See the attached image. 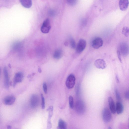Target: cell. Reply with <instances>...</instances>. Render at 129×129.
Wrapping results in <instances>:
<instances>
[{
    "label": "cell",
    "instance_id": "obj_4",
    "mask_svg": "<svg viewBox=\"0 0 129 129\" xmlns=\"http://www.w3.org/2000/svg\"><path fill=\"white\" fill-rule=\"evenodd\" d=\"M51 28L50 20L48 19H47L43 22L41 28V31L43 33H47L49 31Z\"/></svg>",
    "mask_w": 129,
    "mask_h": 129
},
{
    "label": "cell",
    "instance_id": "obj_14",
    "mask_svg": "<svg viewBox=\"0 0 129 129\" xmlns=\"http://www.w3.org/2000/svg\"><path fill=\"white\" fill-rule=\"evenodd\" d=\"M123 105L120 102H117L116 105V111L117 113L118 114L122 113L123 111Z\"/></svg>",
    "mask_w": 129,
    "mask_h": 129
},
{
    "label": "cell",
    "instance_id": "obj_2",
    "mask_svg": "<svg viewBox=\"0 0 129 129\" xmlns=\"http://www.w3.org/2000/svg\"><path fill=\"white\" fill-rule=\"evenodd\" d=\"M102 116L103 119L105 122L107 123L111 121L112 115L110 111L108 108H105L103 109Z\"/></svg>",
    "mask_w": 129,
    "mask_h": 129
},
{
    "label": "cell",
    "instance_id": "obj_20",
    "mask_svg": "<svg viewBox=\"0 0 129 129\" xmlns=\"http://www.w3.org/2000/svg\"><path fill=\"white\" fill-rule=\"evenodd\" d=\"M122 33L124 36L127 37L129 35V31L128 27H123L122 30Z\"/></svg>",
    "mask_w": 129,
    "mask_h": 129
},
{
    "label": "cell",
    "instance_id": "obj_27",
    "mask_svg": "<svg viewBox=\"0 0 129 129\" xmlns=\"http://www.w3.org/2000/svg\"><path fill=\"white\" fill-rule=\"evenodd\" d=\"M117 54L118 58L120 61L121 63L122 62V59L121 57V55L120 51L118 50L117 51Z\"/></svg>",
    "mask_w": 129,
    "mask_h": 129
},
{
    "label": "cell",
    "instance_id": "obj_12",
    "mask_svg": "<svg viewBox=\"0 0 129 129\" xmlns=\"http://www.w3.org/2000/svg\"><path fill=\"white\" fill-rule=\"evenodd\" d=\"M128 0H120L119 5L120 10L122 11L126 10L128 7Z\"/></svg>",
    "mask_w": 129,
    "mask_h": 129
},
{
    "label": "cell",
    "instance_id": "obj_3",
    "mask_svg": "<svg viewBox=\"0 0 129 129\" xmlns=\"http://www.w3.org/2000/svg\"><path fill=\"white\" fill-rule=\"evenodd\" d=\"M76 79L75 76L72 74H70L67 77L66 82V85L69 89L72 88L75 84Z\"/></svg>",
    "mask_w": 129,
    "mask_h": 129
},
{
    "label": "cell",
    "instance_id": "obj_23",
    "mask_svg": "<svg viewBox=\"0 0 129 129\" xmlns=\"http://www.w3.org/2000/svg\"><path fill=\"white\" fill-rule=\"evenodd\" d=\"M70 43L71 47L73 48L76 47V43L74 40L72 38H71L70 39Z\"/></svg>",
    "mask_w": 129,
    "mask_h": 129
},
{
    "label": "cell",
    "instance_id": "obj_30",
    "mask_svg": "<svg viewBox=\"0 0 129 129\" xmlns=\"http://www.w3.org/2000/svg\"><path fill=\"white\" fill-rule=\"evenodd\" d=\"M116 80L117 82L118 83L119 82V81L118 78V77L117 76H116Z\"/></svg>",
    "mask_w": 129,
    "mask_h": 129
},
{
    "label": "cell",
    "instance_id": "obj_22",
    "mask_svg": "<svg viewBox=\"0 0 129 129\" xmlns=\"http://www.w3.org/2000/svg\"><path fill=\"white\" fill-rule=\"evenodd\" d=\"M48 110L49 111V115L48 119L51 120L53 113V107L52 106H51L49 107L48 109Z\"/></svg>",
    "mask_w": 129,
    "mask_h": 129
},
{
    "label": "cell",
    "instance_id": "obj_9",
    "mask_svg": "<svg viewBox=\"0 0 129 129\" xmlns=\"http://www.w3.org/2000/svg\"><path fill=\"white\" fill-rule=\"evenodd\" d=\"M94 64L95 66L99 69H104L107 66L106 62L102 59H99L96 60L94 61Z\"/></svg>",
    "mask_w": 129,
    "mask_h": 129
},
{
    "label": "cell",
    "instance_id": "obj_7",
    "mask_svg": "<svg viewBox=\"0 0 129 129\" xmlns=\"http://www.w3.org/2000/svg\"><path fill=\"white\" fill-rule=\"evenodd\" d=\"M39 102V99L38 96L36 94H33L30 99V106L33 108H35L38 106Z\"/></svg>",
    "mask_w": 129,
    "mask_h": 129
},
{
    "label": "cell",
    "instance_id": "obj_1",
    "mask_svg": "<svg viewBox=\"0 0 129 129\" xmlns=\"http://www.w3.org/2000/svg\"><path fill=\"white\" fill-rule=\"evenodd\" d=\"M86 107L85 104L82 100H79L75 104V110L76 112L78 114L82 115L85 113Z\"/></svg>",
    "mask_w": 129,
    "mask_h": 129
},
{
    "label": "cell",
    "instance_id": "obj_33",
    "mask_svg": "<svg viewBox=\"0 0 129 129\" xmlns=\"http://www.w3.org/2000/svg\"><path fill=\"white\" fill-rule=\"evenodd\" d=\"M1 69L0 67V77L1 76Z\"/></svg>",
    "mask_w": 129,
    "mask_h": 129
},
{
    "label": "cell",
    "instance_id": "obj_26",
    "mask_svg": "<svg viewBox=\"0 0 129 129\" xmlns=\"http://www.w3.org/2000/svg\"><path fill=\"white\" fill-rule=\"evenodd\" d=\"M115 92L117 99L119 101H120L121 99V96L119 92L117 89L115 90Z\"/></svg>",
    "mask_w": 129,
    "mask_h": 129
},
{
    "label": "cell",
    "instance_id": "obj_16",
    "mask_svg": "<svg viewBox=\"0 0 129 129\" xmlns=\"http://www.w3.org/2000/svg\"><path fill=\"white\" fill-rule=\"evenodd\" d=\"M62 54V51L61 50L57 49L56 50L54 53L53 57L55 59H59L61 57Z\"/></svg>",
    "mask_w": 129,
    "mask_h": 129
},
{
    "label": "cell",
    "instance_id": "obj_21",
    "mask_svg": "<svg viewBox=\"0 0 129 129\" xmlns=\"http://www.w3.org/2000/svg\"><path fill=\"white\" fill-rule=\"evenodd\" d=\"M69 100L70 107L71 109H73L74 107V102L73 97L72 96H70L69 97Z\"/></svg>",
    "mask_w": 129,
    "mask_h": 129
},
{
    "label": "cell",
    "instance_id": "obj_24",
    "mask_svg": "<svg viewBox=\"0 0 129 129\" xmlns=\"http://www.w3.org/2000/svg\"><path fill=\"white\" fill-rule=\"evenodd\" d=\"M67 3L71 6L75 5L77 3L78 0H67Z\"/></svg>",
    "mask_w": 129,
    "mask_h": 129
},
{
    "label": "cell",
    "instance_id": "obj_17",
    "mask_svg": "<svg viewBox=\"0 0 129 129\" xmlns=\"http://www.w3.org/2000/svg\"><path fill=\"white\" fill-rule=\"evenodd\" d=\"M21 43L20 42H14L12 45V49L15 51L19 50L21 47Z\"/></svg>",
    "mask_w": 129,
    "mask_h": 129
},
{
    "label": "cell",
    "instance_id": "obj_18",
    "mask_svg": "<svg viewBox=\"0 0 129 129\" xmlns=\"http://www.w3.org/2000/svg\"><path fill=\"white\" fill-rule=\"evenodd\" d=\"M127 45L124 43L122 44L121 45V51L122 54L123 55H125L128 53V48Z\"/></svg>",
    "mask_w": 129,
    "mask_h": 129
},
{
    "label": "cell",
    "instance_id": "obj_8",
    "mask_svg": "<svg viewBox=\"0 0 129 129\" xmlns=\"http://www.w3.org/2000/svg\"><path fill=\"white\" fill-rule=\"evenodd\" d=\"M23 77L24 74L22 72H19L16 73L13 79V87H15L17 83L21 82Z\"/></svg>",
    "mask_w": 129,
    "mask_h": 129
},
{
    "label": "cell",
    "instance_id": "obj_15",
    "mask_svg": "<svg viewBox=\"0 0 129 129\" xmlns=\"http://www.w3.org/2000/svg\"><path fill=\"white\" fill-rule=\"evenodd\" d=\"M22 5L26 8H29L31 6L32 2L31 0H20Z\"/></svg>",
    "mask_w": 129,
    "mask_h": 129
},
{
    "label": "cell",
    "instance_id": "obj_25",
    "mask_svg": "<svg viewBox=\"0 0 129 129\" xmlns=\"http://www.w3.org/2000/svg\"><path fill=\"white\" fill-rule=\"evenodd\" d=\"M41 95L42 100V109H44L45 108V99L42 94H41Z\"/></svg>",
    "mask_w": 129,
    "mask_h": 129
},
{
    "label": "cell",
    "instance_id": "obj_31",
    "mask_svg": "<svg viewBox=\"0 0 129 129\" xmlns=\"http://www.w3.org/2000/svg\"><path fill=\"white\" fill-rule=\"evenodd\" d=\"M8 129H10L11 128V127L10 126H8Z\"/></svg>",
    "mask_w": 129,
    "mask_h": 129
},
{
    "label": "cell",
    "instance_id": "obj_28",
    "mask_svg": "<svg viewBox=\"0 0 129 129\" xmlns=\"http://www.w3.org/2000/svg\"><path fill=\"white\" fill-rule=\"evenodd\" d=\"M43 88L44 92L46 94L47 92V87L46 83H44L43 84Z\"/></svg>",
    "mask_w": 129,
    "mask_h": 129
},
{
    "label": "cell",
    "instance_id": "obj_11",
    "mask_svg": "<svg viewBox=\"0 0 129 129\" xmlns=\"http://www.w3.org/2000/svg\"><path fill=\"white\" fill-rule=\"evenodd\" d=\"M108 101L111 112L113 114L116 112V105L112 98L111 96H109L108 98Z\"/></svg>",
    "mask_w": 129,
    "mask_h": 129
},
{
    "label": "cell",
    "instance_id": "obj_32",
    "mask_svg": "<svg viewBox=\"0 0 129 129\" xmlns=\"http://www.w3.org/2000/svg\"><path fill=\"white\" fill-rule=\"evenodd\" d=\"M9 67H10V68H11V66L10 65V64H9Z\"/></svg>",
    "mask_w": 129,
    "mask_h": 129
},
{
    "label": "cell",
    "instance_id": "obj_6",
    "mask_svg": "<svg viewBox=\"0 0 129 129\" xmlns=\"http://www.w3.org/2000/svg\"><path fill=\"white\" fill-rule=\"evenodd\" d=\"M103 44L102 39L100 37H97L95 38L92 42V46L95 49H97L101 47Z\"/></svg>",
    "mask_w": 129,
    "mask_h": 129
},
{
    "label": "cell",
    "instance_id": "obj_13",
    "mask_svg": "<svg viewBox=\"0 0 129 129\" xmlns=\"http://www.w3.org/2000/svg\"><path fill=\"white\" fill-rule=\"evenodd\" d=\"M16 98L13 96H9L4 99V103L6 105H12L15 102Z\"/></svg>",
    "mask_w": 129,
    "mask_h": 129
},
{
    "label": "cell",
    "instance_id": "obj_19",
    "mask_svg": "<svg viewBox=\"0 0 129 129\" xmlns=\"http://www.w3.org/2000/svg\"><path fill=\"white\" fill-rule=\"evenodd\" d=\"M58 127L60 129H66L67 128L66 123L62 119H60L58 122Z\"/></svg>",
    "mask_w": 129,
    "mask_h": 129
},
{
    "label": "cell",
    "instance_id": "obj_5",
    "mask_svg": "<svg viewBox=\"0 0 129 129\" xmlns=\"http://www.w3.org/2000/svg\"><path fill=\"white\" fill-rule=\"evenodd\" d=\"M86 45V41L83 39H81L79 41L76 47V51L78 53L82 52L85 49Z\"/></svg>",
    "mask_w": 129,
    "mask_h": 129
},
{
    "label": "cell",
    "instance_id": "obj_10",
    "mask_svg": "<svg viewBox=\"0 0 129 129\" xmlns=\"http://www.w3.org/2000/svg\"><path fill=\"white\" fill-rule=\"evenodd\" d=\"M3 74L4 86L6 88H8L9 87V78L8 71L6 67L4 68Z\"/></svg>",
    "mask_w": 129,
    "mask_h": 129
},
{
    "label": "cell",
    "instance_id": "obj_29",
    "mask_svg": "<svg viewBox=\"0 0 129 129\" xmlns=\"http://www.w3.org/2000/svg\"><path fill=\"white\" fill-rule=\"evenodd\" d=\"M125 98L127 99H129V91H127L125 93Z\"/></svg>",
    "mask_w": 129,
    "mask_h": 129
}]
</instances>
